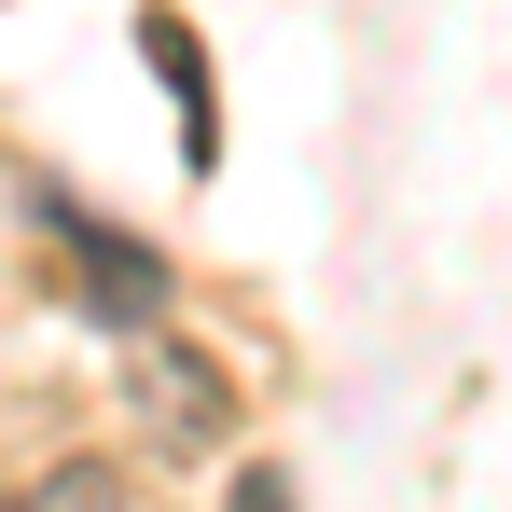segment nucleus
I'll use <instances>...</instances> for the list:
<instances>
[{"label":"nucleus","mask_w":512,"mask_h":512,"mask_svg":"<svg viewBox=\"0 0 512 512\" xmlns=\"http://www.w3.org/2000/svg\"><path fill=\"white\" fill-rule=\"evenodd\" d=\"M236 512H291V485L277 471H236Z\"/></svg>","instance_id":"20e7f679"},{"label":"nucleus","mask_w":512,"mask_h":512,"mask_svg":"<svg viewBox=\"0 0 512 512\" xmlns=\"http://www.w3.org/2000/svg\"><path fill=\"white\" fill-rule=\"evenodd\" d=\"M153 70H167L180 125H194V153H208V70H194V28H167V14H153Z\"/></svg>","instance_id":"7ed1b4c3"},{"label":"nucleus","mask_w":512,"mask_h":512,"mask_svg":"<svg viewBox=\"0 0 512 512\" xmlns=\"http://www.w3.org/2000/svg\"><path fill=\"white\" fill-rule=\"evenodd\" d=\"M28 208H42V222H56V236H70V250H84V305L97 319H153V250H125V236H111V222H97L84 194H28Z\"/></svg>","instance_id":"f257e3e1"},{"label":"nucleus","mask_w":512,"mask_h":512,"mask_svg":"<svg viewBox=\"0 0 512 512\" xmlns=\"http://www.w3.org/2000/svg\"><path fill=\"white\" fill-rule=\"evenodd\" d=\"M14 512H125V471H111V457H56Z\"/></svg>","instance_id":"f03ea898"}]
</instances>
